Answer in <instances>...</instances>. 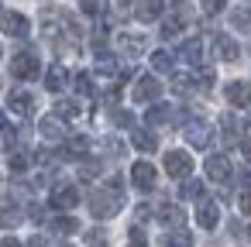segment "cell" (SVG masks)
Returning <instances> with one entry per match:
<instances>
[{
	"instance_id": "obj_1",
	"label": "cell",
	"mask_w": 251,
	"mask_h": 247,
	"mask_svg": "<svg viewBox=\"0 0 251 247\" xmlns=\"http://www.w3.org/2000/svg\"><path fill=\"white\" fill-rule=\"evenodd\" d=\"M121 202H124V196H121V182L114 179L107 189H100V192L90 196V213H93L97 220H110V216L121 209Z\"/></svg>"
},
{
	"instance_id": "obj_6",
	"label": "cell",
	"mask_w": 251,
	"mask_h": 247,
	"mask_svg": "<svg viewBox=\"0 0 251 247\" xmlns=\"http://www.w3.org/2000/svg\"><path fill=\"white\" fill-rule=\"evenodd\" d=\"M230 175V158L227 155H210L206 158V179L210 182H227Z\"/></svg>"
},
{
	"instance_id": "obj_10",
	"label": "cell",
	"mask_w": 251,
	"mask_h": 247,
	"mask_svg": "<svg viewBox=\"0 0 251 247\" xmlns=\"http://www.w3.org/2000/svg\"><path fill=\"white\" fill-rule=\"evenodd\" d=\"M7 107H11L14 113H21V117H28V113L35 110V96H31V93H25V90H14V93L7 96Z\"/></svg>"
},
{
	"instance_id": "obj_42",
	"label": "cell",
	"mask_w": 251,
	"mask_h": 247,
	"mask_svg": "<svg viewBox=\"0 0 251 247\" xmlns=\"http://www.w3.org/2000/svg\"><path fill=\"white\" fill-rule=\"evenodd\" d=\"M117 124H124V127H131V124H134V117H131V113L124 110V113H117Z\"/></svg>"
},
{
	"instance_id": "obj_40",
	"label": "cell",
	"mask_w": 251,
	"mask_h": 247,
	"mask_svg": "<svg viewBox=\"0 0 251 247\" xmlns=\"http://www.w3.org/2000/svg\"><path fill=\"white\" fill-rule=\"evenodd\" d=\"M237 206H241V213H248V216H251V189H248V192H241Z\"/></svg>"
},
{
	"instance_id": "obj_13",
	"label": "cell",
	"mask_w": 251,
	"mask_h": 247,
	"mask_svg": "<svg viewBox=\"0 0 251 247\" xmlns=\"http://www.w3.org/2000/svg\"><path fill=\"white\" fill-rule=\"evenodd\" d=\"M224 93H227V100H230L234 107H248V103H251V86H248V83H230Z\"/></svg>"
},
{
	"instance_id": "obj_34",
	"label": "cell",
	"mask_w": 251,
	"mask_h": 247,
	"mask_svg": "<svg viewBox=\"0 0 251 247\" xmlns=\"http://www.w3.org/2000/svg\"><path fill=\"white\" fill-rule=\"evenodd\" d=\"M179 31H182V21H165L162 24V38H176Z\"/></svg>"
},
{
	"instance_id": "obj_50",
	"label": "cell",
	"mask_w": 251,
	"mask_h": 247,
	"mask_svg": "<svg viewBox=\"0 0 251 247\" xmlns=\"http://www.w3.org/2000/svg\"><path fill=\"white\" fill-rule=\"evenodd\" d=\"M248 127H251V124H248Z\"/></svg>"
},
{
	"instance_id": "obj_44",
	"label": "cell",
	"mask_w": 251,
	"mask_h": 247,
	"mask_svg": "<svg viewBox=\"0 0 251 247\" xmlns=\"http://www.w3.org/2000/svg\"><path fill=\"white\" fill-rule=\"evenodd\" d=\"M151 216V206H138V220H148Z\"/></svg>"
},
{
	"instance_id": "obj_39",
	"label": "cell",
	"mask_w": 251,
	"mask_h": 247,
	"mask_svg": "<svg viewBox=\"0 0 251 247\" xmlns=\"http://www.w3.org/2000/svg\"><path fill=\"white\" fill-rule=\"evenodd\" d=\"M189 86H193V83H189L186 76H176V79H172V90H176V93H186Z\"/></svg>"
},
{
	"instance_id": "obj_11",
	"label": "cell",
	"mask_w": 251,
	"mask_h": 247,
	"mask_svg": "<svg viewBox=\"0 0 251 247\" xmlns=\"http://www.w3.org/2000/svg\"><path fill=\"white\" fill-rule=\"evenodd\" d=\"M217 220H220V209H217V202H200V209H196V223L203 226V230H213L217 226Z\"/></svg>"
},
{
	"instance_id": "obj_36",
	"label": "cell",
	"mask_w": 251,
	"mask_h": 247,
	"mask_svg": "<svg viewBox=\"0 0 251 247\" xmlns=\"http://www.w3.org/2000/svg\"><path fill=\"white\" fill-rule=\"evenodd\" d=\"M182 196H186V199L203 196V182H186V185H182Z\"/></svg>"
},
{
	"instance_id": "obj_35",
	"label": "cell",
	"mask_w": 251,
	"mask_h": 247,
	"mask_svg": "<svg viewBox=\"0 0 251 247\" xmlns=\"http://www.w3.org/2000/svg\"><path fill=\"white\" fill-rule=\"evenodd\" d=\"M55 113H59V117H76V113H79V107H76V103H69V100H62V103L55 107Z\"/></svg>"
},
{
	"instance_id": "obj_47",
	"label": "cell",
	"mask_w": 251,
	"mask_h": 247,
	"mask_svg": "<svg viewBox=\"0 0 251 247\" xmlns=\"http://www.w3.org/2000/svg\"><path fill=\"white\" fill-rule=\"evenodd\" d=\"M244 158L251 161V141H244Z\"/></svg>"
},
{
	"instance_id": "obj_8",
	"label": "cell",
	"mask_w": 251,
	"mask_h": 247,
	"mask_svg": "<svg viewBox=\"0 0 251 247\" xmlns=\"http://www.w3.org/2000/svg\"><path fill=\"white\" fill-rule=\"evenodd\" d=\"M76 202H79V189L76 185H59L52 192V206L55 209H76Z\"/></svg>"
},
{
	"instance_id": "obj_29",
	"label": "cell",
	"mask_w": 251,
	"mask_h": 247,
	"mask_svg": "<svg viewBox=\"0 0 251 247\" xmlns=\"http://www.w3.org/2000/svg\"><path fill=\"white\" fill-rule=\"evenodd\" d=\"M28 165H31V155H28V151H14V155H11V168H14V172H25Z\"/></svg>"
},
{
	"instance_id": "obj_49",
	"label": "cell",
	"mask_w": 251,
	"mask_h": 247,
	"mask_svg": "<svg viewBox=\"0 0 251 247\" xmlns=\"http://www.w3.org/2000/svg\"><path fill=\"white\" fill-rule=\"evenodd\" d=\"M66 247H69V244H66Z\"/></svg>"
},
{
	"instance_id": "obj_24",
	"label": "cell",
	"mask_w": 251,
	"mask_h": 247,
	"mask_svg": "<svg viewBox=\"0 0 251 247\" xmlns=\"http://www.w3.org/2000/svg\"><path fill=\"white\" fill-rule=\"evenodd\" d=\"M97 72L100 76H114L117 72V59L114 55H97Z\"/></svg>"
},
{
	"instance_id": "obj_15",
	"label": "cell",
	"mask_w": 251,
	"mask_h": 247,
	"mask_svg": "<svg viewBox=\"0 0 251 247\" xmlns=\"http://www.w3.org/2000/svg\"><path fill=\"white\" fill-rule=\"evenodd\" d=\"M179 55H182L186 62H193V66H196V62L203 59V42H200V38H189V42H182V52H179Z\"/></svg>"
},
{
	"instance_id": "obj_21",
	"label": "cell",
	"mask_w": 251,
	"mask_h": 247,
	"mask_svg": "<svg viewBox=\"0 0 251 247\" xmlns=\"http://www.w3.org/2000/svg\"><path fill=\"white\" fill-rule=\"evenodd\" d=\"M155 216H158L162 223H182V209H179V206H169V202H165V206H158V213H155Z\"/></svg>"
},
{
	"instance_id": "obj_32",
	"label": "cell",
	"mask_w": 251,
	"mask_h": 247,
	"mask_svg": "<svg viewBox=\"0 0 251 247\" xmlns=\"http://www.w3.org/2000/svg\"><path fill=\"white\" fill-rule=\"evenodd\" d=\"M237 131H241V127H237V120L227 113V117H224V137H227V141H234V137H237Z\"/></svg>"
},
{
	"instance_id": "obj_31",
	"label": "cell",
	"mask_w": 251,
	"mask_h": 247,
	"mask_svg": "<svg viewBox=\"0 0 251 247\" xmlns=\"http://www.w3.org/2000/svg\"><path fill=\"white\" fill-rule=\"evenodd\" d=\"M121 45H124V48H127V52H131V55H138V52H141V45H145V42H141V38H134V35H121Z\"/></svg>"
},
{
	"instance_id": "obj_38",
	"label": "cell",
	"mask_w": 251,
	"mask_h": 247,
	"mask_svg": "<svg viewBox=\"0 0 251 247\" xmlns=\"http://www.w3.org/2000/svg\"><path fill=\"white\" fill-rule=\"evenodd\" d=\"M76 90H79V93H93V83H90V76H76Z\"/></svg>"
},
{
	"instance_id": "obj_7",
	"label": "cell",
	"mask_w": 251,
	"mask_h": 247,
	"mask_svg": "<svg viewBox=\"0 0 251 247\" xmlns=\"http://www.w3.org/2000/svg\"><path fill=\"white\" fill-rule=\"evenodd\" d=\"M4 35H11V38H25L28 31H31V21L25 18V14H4Z\"/></svg>"
},
{
	"instance_id": "obj_23",
	"label": "cell",
	"mask_w": 251,
	"mask_h": 247,
	"mask_svg": "<svg viewBox=\"0 0 251 247\" xmlns=\"http://www.w3.org/2000/svg\"><path fill=\"white\" fill-rule=\"evenodd\" d=\"M18 223H21L18 206H4V213H0V226H4V230H11V226H18Z\"/></svg>"
},
{
	"instance_id": "obj_41",
	"label": "cell",
	"mask_w": 251,
	"mask_h": 247,
	"mask_svg": "<svg viewBox=\"0 0 251 247\" xmlns=\"http://www.w3.org/2000/svg\"><path fill=\"white\" fill-rule=\"evenodd\" d=\"M203 11H206V14H220L224 4H220V0H210V4H203Z\"/></svg>"
},
{
	"instance_id": "obj_33",
	"label": "cell",
	"mask_w": 251,
	"mask_h": 247,
	"mask_svg": "<svg viewBox=\"0 0 251 247\" xmlns=\"http://www.w3.org/2000/svg\"><path fill=\"white\" fill-rule=\"evenodd\" d=\"M100 175V161H86V165H79V179H97Z\"/></svg>"
},
{
	"instance_id": "obj_3",
	"label": "cell",
	"mask_w": 251,
	"mask_h": 247,
	"mask_svg": "<svg viewBox=\"0 0 251 247\" xmlns=\"http://www.w3.org/2000/svg\"><path fill=\"white\" fill-rule=\"evenodd\" d=\"M165 172H169L172 179H186V175L193 172V158H189L186 151H169V155H165Z\"/></svg>"
},
{
	"instance_id": "obj_43",
	"label": "cell",
	"mask_w": 251,
	"mask_h": 247,
	"mask_svg": "<svg viewBox=\"0 0 251 247\" xmlns=\"http://www.w3.org/2000/svg\"><path fill=\"white\" fill-rule=\"evenodd\" d=\"M0 247H21V244H18L14 237H0Z\"/></svg>"
},
{
	"instance_id": "obj_17",
	"label": "cell",
	"mask_w": 251,
	"mask_h": 247,
	"mask_svg": "<svg viewBox=\"0 0 251 247\" xmlns=\"http://www.w3.org/2000/svg\"><path fill=\"white\" fill-rule=\"evenodd\" d=\"M38 127H42V134H45L49 141H59V137H62V120H59L55 113H52V117H42Z\"/></svg>"
},
{
	"instance_id": "obj_9",
	"label": "cell",
	"mask_w": 251,
	"mask_h": 247,
	"mask_svg": "<svg viewBox=\"0 0 251 247\" xmlns=\"http://www.w3.org/2000/svg\"><path fill=\"white\" fill-rule=\"evenodd\" d=\"M186 141H189L193 148H210L213 131H210L206 124H200V120H196V124H189V127H186Z\"/></svg>"
},
{
	"instance_id": "obj_4",
	"label": "cell",
	"mask_w": 251,
	"mask_h": 247,
	"mask_svg": "<svg viewBox=\"0 0 251 247\" xmlns=\"http://www.w3.org/2000/svg\"><path fill=\"white\" fill-rule=\"evenodd\" d=\"M155 179H158V172H155L151 161H134L131 165V182L138 189H155Z\"/></svg>"
},
{
	"instance_id": "obj_5",
	"label": "cell",
	"mask_w": 251,
	"mask_h": 247,
	"mask_svg": "<svg viewBox=\"0 0 251 247\" xmlns=\"http://www.w3.org/2000/svg\"><path fill=\"white\" fill-rule=\"evenodd\" d=\"M158 96H162V83H158L155 76H141V79L134 83V100L151 103V100H158Z\"/></svg>"
},
{
	"instance_id": "obj_27",
	"label": "cell",
	"mask_w": 251,
	"mask_h": 247,
	"mask_svg": "<svg viewBox=\"0 0 251 247\" xmlns=\"http://www.w3.org/2000/svg\"><path fill=\"white\" fill-rule=\"evenodd\" d=\"M86 151H90V137H83V134H79V137H69V155H73V158H79V155H86Z\"/></svg>"
},
{
	"instance_id": "obj_45",
	"label": "cell",
	"mask_w": 251,
	"mask_h": 247,
	"mask_svg": "<svg viewBox=\"0 0 251 247\" xmlns=\"http://www.w3.org/2000/svg\"><path fill=\"white\" fill-rule=\"evenodd\" d=\"M31 220H38V223L45 220V213H42V206H31Z\"/></svg>"
},
{
	"instance_id": "obj_28",
	"label": "cell",
	"mask_w": 251,
	"mask_h": 247,
	"mask_svg": "<svg viewBox=\"0 0 251 247\" xmlns=\"http://www.w3.org/2000/svg\"><path fill=\"white\" fill-rule=\"evenodd\" d=\"M230 21H234V24H237L241 31H251V7H237Z\"/></svg>"
},
{
	"instance_id": "obj_25",
	"label": "cell",
	"mask_w": 251,
	"mask_h": 247,
	"mask_svg": "<svg viewBox=\"0 0 251 247\" xmlns=\"http://www.w3.org/2000/svg\"><path fill=\"white\" fill-rule=\"evenodd\" d=\"M189 83H193V86H200V90H210V86H213V69H196Z\"/></svg>"
},
{
	"instance_id": "obj_12",
	"label": "cell",
	"mask_w": 251,
	"mask_h": 247,
	"mask_svg": "<svg viewBox=\"0 0 251 247\" xmlns=\"http://www.w3.org/2000/svg\"><path fill=\"white\" fill-rule=\"evenodd\" d=\"M213 52H217V59H224V62H234V59H237V45H234V38H227V35H217V38H213Z\"/></svg>"
},
{
	"instance_id": "obj_22",
	"label": "cell",
	"mask_w": 251,
	"mask_h": 247,
	"mask_svg": "<svg viewBox=\"0 0 251 247\" xmlns=\"http://www.w3.org/2000/svg\"><path fill=\"white\" fill-rule=\"evenodd\" d=\"M52 230H55V233H76V230H79V220L59 216V220H52Z\"/></svg>"
},
{
	"instance_id": "obj_19",
	"label": "cell",
	"mask_w": 251,
	"mask_h": 247,
	"mask_svg": "<svg viewBox=\"0 0 251 247\" xmlns=\"http://www.w3.org/2000/svg\"><path fill=\"white\" fill-rule=\"evenodd\" d=\"M131 141H134V148H138V151H155V148H158L155 134H148V131H134V134H131Z\"/></svg>"
},
{
	"instance_id": "obj_48",
	"label": "cell",
	"mask_w": 251,
	"mask_h": 247,
	"mask_svg": "<svg viewBox=\"0 0 251 247\" xmlns=\"http://www.w3.org/2000/svg\"><path fill=\"white\" fill-rule=\"evenodd\" d=\"M4 127H7V117H4V113H0V131H4Z\"/></svg>"
},
{
	"instance_id": "obj_26",
	"label": "cell",
	"mask_w": 251,
	"mask_h": 247,
	"mask_svg": "<svg viewBox=\"0 0 251 247\" xmlns=\"http://www.w3.org/2000/svg\"><path fill=\"white\" fill-rule=\"evenodd\" d=\"M151 69H155V72H169V69H172V55H169V52H155V55H151Z\"/></svg>"
},
{
	"instance_id": "obj_46",
	"label": "cell",
	"mask_w": 251,
	"mask_h": 247,
	"mask_svg": "<svg viewBox=\"0 0 251 247\" xmlns=\"http://www.w3.org/2000/svg\"><path fill=\"white\" fill-rule=\"evenodd\" d=\"M28 247H49V244H45V237H31V244H28Z\"/></svg>"
},
{
	"instance_id": "obj_18",
	"label": "cell",
	"mask_w": 251,
	"mask_h": 247,
	"mask_svg": "<svg viewBox=\"0 0 251 247\" xmlns=\"http://www.w3.org/2000/svg\"><path fill=\"white\" fill-rule=\"evenodd\" d=\"M162 244H165V247H193V237H189L186 230H169V233L162 237Z\"/></svg>"
},
{
	"instance_id": "obj_37",
	"label": "cell",
	"mask_w": 251,
	"mask_h": 247,
	"mask_svg": "<svg viewBox=\"0 0 251 247\" xmlns=\"http://www.w3.org/2000/svg\"><path fill=\"white\" fill-rule=\"evenodd\" d=\"M79 11H83V14H103L107 7H103V4H93V0H86V4H79Z\"/></svg>"
},
{
	"instance_id": "obj_30",
	"label": "cell",
	"mask_w": 251,
	"mask_h": 247,
	"mask_svg": "<svg viewBox=\"0 0 251 247\" xmlns=\"http://www.w3.org/2000/svg\"><path fill=\"white\" fill-rule=\"evenodd\" d=\"M127 247H148V237H145L141 226H131V233H127Z\"/></svg>"
},
{
	"instance_id": "obj_14",
	"label": "cell",
	"mask_w": 251,
	"mask_h": 247,
	"mask_svg": "<svg viewBox=\"0 0 251 247\" xmlns=\"http://www.w3.org/2000/svg\"><path fill=\"white\" fill-rule=\"evenodd\" d=\"M62 86H66V69H62V66H52V69L45 72V90H49V93H59Z\"/></svg>"
},
{
	"instance_id": "obj_2",
	"label": "cell",
	"mask_w": 251,
	"mask_h": 247,
	"mask_svg": "<svg viewBox=\"0 0 251 247\" xmlns=\"http://www.w3.org/2000/svg\"><path fill=\"white\" fill-rule=\"evenodd\" d=\"M11 72H14L18 79H35V76L42 72V62H38V55H31V52H21V55H14V62H11Z\"/></svg>"
},
{
	"instance_id": "obj_20",
	"label": "cell",
	"mask_w": 251,
	"mask_h": 247,
	"mask_svg": "<svg viewBox=\"0 0 251 247\" xmlns=\"http://www.w3.org/2000/svg\"><path fill=\"white\" fill-rule=\"evenodd\" d=\"M134 14H138V21H155L162 14V4H134Z\"/></svg>"
},
{
	"instance_id": "obj_16",
	"label": "cell",
	"mask_w": 251,
	"mask_h": 247,
	"mask_svg": "<svg viewBox=\"0 0 251 247\" xmlns=\"http://www.w3.org/2000/svg\"><path fill=\"white\" fill-rule=\"evenodd\" d=\"M169 117H172V110H169L165 103H155V107L145 113V124H148V127H158V124H165Z\"/></svg>"
}]
</instances>
